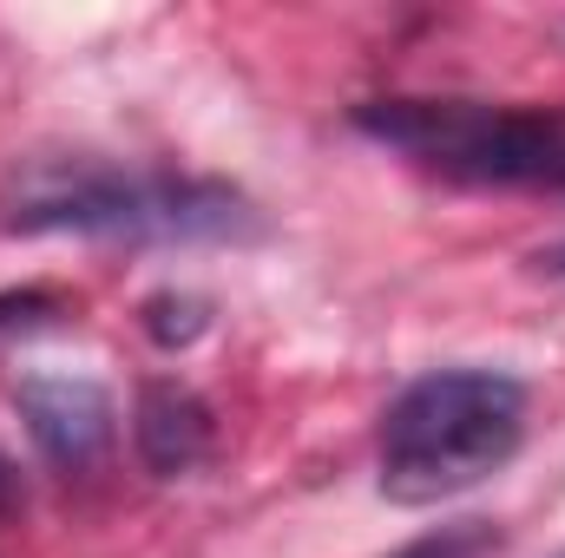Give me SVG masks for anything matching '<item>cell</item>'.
Here are the masks:
<instances>
[{
    "instance_id": "8992f818",
    "label": "cell",
    "mask_w": 565,
    "mask_h": 558,
    "mask_svg": "<svg viewBox=\"0 0 565 558\" xmlns=\"http://www.w3.org/2000/svg\"><path fill=\"white\" fill-rule=\"evenodd\" d=\"M145 329H151V342L184 348V342H198V335H204V302H198V296L164 289V296H151V302H145Z\"/></svg>"
},
{
    "instance_id": "30bf717a",
    "label": "cell",
    "mask_w": 565,
    "mask_h": 558,
    "mask_svg": "<svg viewBox=\"0 0 565 558\" xmlns=\"http://www.w3.org/2000/svg\"><path fill=\"white\" fill-rule=\"evenodd\" d=\"M540 264H546V270H559V277H565V244H559V250H546Z\"/></svg>"
},
{
    "instance_id": "5b68a950",
    "label": "cell",
    "mask_w": 565,
    "mask_h": 558,
    "mask_svg": "<svg viewBox=\"0 0 565 558\" xmlns=\"http://www.w3.org/2000/svg\"><path fill=\"white\" fill-rule=\"evenodd\" d=\"M132 440L158 480H184L217 453V415L184 382H145L139 408H132Z\"/></svg>"
},
{
    "instance_id": "277c9868",
    "label": "cell",
    "mask_w": 565,
    "mask_h": 558,
    "mask_svg": "<svg viewBox=\"0 0 565 558\" xmlns=\"http://www.w3.org/2000/svg\"><path fill=\"white\" fill-rule=\"evenodd\" d=\"M13 408L26 420L33 447L46 466L60 473H86L113 453V433H119V415H113V395L93 382V375H20L13 382Z\"/></svg>"
},
{
    "instance_id": "3957f363",
    "label": "cell",
    "mask_w": 565,
    "mask_h": 558,
    "mask_svg": "<svg viewBox=\"0 0 565 558\" xmlns=\"http://www.w3.org/2000/svg\"><path fill=\"white\" fill-rule=\"evenodd\" d=\"M355 132L415 158L460 184H546L553 144L546 106H487V99H369L349 112Z\"/></svg>"
},
{
    "instance_id": "9c48e42d",
    "label": "cell",
    "mask_w": 565,
    "mask_h": 558,
    "mask_svg": "<svg viewBox=\"0 0 565 558\" xmlns=\"http://www.w3.org/2000/svg\"><path fill=\"white\" fill-rule=\"evenodd\" d=\"M20 506V480H13V466L0 460V513H13Z\"/></svg>"
},
{
    "instance_id": "7a4b0ae2",
    "label": "cell",
    "mask_w": 565,
    "mask_h": 558,
    "mask_svg": "<svg viewBox=\"0 0 565 558\" xmlns=\"http://www.w3.org/2000/svg\"><path fill=\"white\" fill-rule=\"evenodd\" d=\"M526 440V382L500 368H434L382 415V493L395 506H440L493 480Z\"/></svg>"
},
{
    "instance_id": "6da1fadb",
    "label": "cell",
    "mask_w": 565,
    "mask_h": 558,
    "mask_svg": "<svg viewBox=\"0 0 565 558\" xmlns=\"http://www.w3.org/2000/svg\"><path fill=\"white\" fill-rule=\"evenodd\" d=\"M0 230L20 237H126V244H224L257 230L231 184L139 171L99 151H33L0 178Z\"/></svg>"
},
{
    "instance_id": "ba28073f",
    "label": "cell",
    "mask_w": 565,
    "mask_h": 558,
    "mask_svg": "<svg viewBox=\"0 0 565 558\" xmlns=\"http://www.w3.org/2000/svg\"><path fill=\"white\" fill-rule=\"evenodd\" d=\"M66 302L53 289H0V335H20L33 322H53Z\"/></svg>"
},
{
    "instance_id": "52a82bcc",
    "label": "cell",
    "mask_w": 565,
    "mask_h": 558,
    "mask_svg": "<svg viewBox=\"0 0 565 558\" xmlns=\"http://www.w3.org/2000/svg\"><path fill=\"white\" fill-rule=\"evenodd\" d=\"M493 526H480V519H467V526H440V533H427L415 546H402L395 558H493Z\"/></svg>"
}]
</instances>
